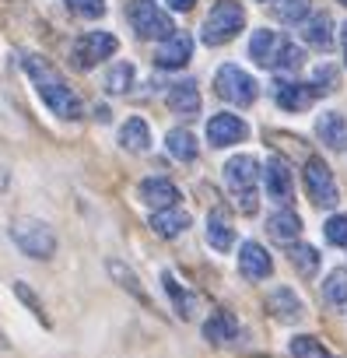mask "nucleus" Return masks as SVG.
<instances>
[{"instance_id":"1","label":"nucleus","mask_w":347,"mask_h":358,"mask_svg":"<svg viewBox=\"0 0 347 358\" xmlns=\"http://www.w3.org/2000/svg\"><path fill=\"white\" fill-rule=\"evenodd\" d=\"M25 74L32 78L36 92L43 95V102L50 106V113H57L60 120H81L84 106L81 99L67 88V81L57 74L53 64H46L43 57H25Z\"/></svg>"},{"instance_id":"2","label":"nucleus","mask_w":347,"mask_h":358,"mask_svg":"<svg viewBox=\"0 0 347 358\" xmlns=\"http://www.w3.org/2000/svg\"><path fill=\"white\" fill-rule=\"evenodd\" d=\"M260 162L253 155H235L228 165H225V183L235 197V208L242 215H256L260 201H256V179H260Z\"/></svg>"},{"instance_id":"3","label":"nucleus","mask_w":347,"mask_h":358,"mask_svg":"<svg viewBox=\"0 0 347 358\" xmlns=\"http://www.w3.org/2000/svg\"><path fill=\"white\" fill-rule=\"evenodd\" d=\"M242 29H246V11L239 8V0H218L207 15V22H204V29H200V36H204L207 46H225Z\"/></svg>"},{"instance_id":"4","label":"nucleus","mask_w":347,"mask_h":358,"mask_svg":"<svg viewBox=\"0 0 347 358\" xmlns=\"http://www.w3.org/2000/svg\"><path fill=\"white\" fill-rule=\"evenodd\" d=\"M11 239H15V246L25 257H36V260H50L57 253V232L46 222H39V218L11 225Z\"/></svg>"},{"instance_id":"5","label":"nucleus","mask_w":347,"mask_h":358,"mask_svg":"<svg viewBox=\"0 0 347 358\" xmlns=\"http://www.w3.org/2000/svg\"><path fill=\"white\" fill-rule=\"evenodd\" d=\"M126 18H130V25L140 39H168L172 32H176L172 18L154 4V0H133V4L126 8Z\"/></svg>"},{"instance_id":"6","label":"nucleus","mask_w":347,"mask_h":358,"mask_svg":"<svg viewBox=\"0 0 347 358\" xmlns=\"http://www.w3.org/2000/svg\"><path fill=\"white\" fill-rule=\"evenodd\" d=\"M214 88H218V95H221L225 102H232V106H253L256 95H260L256 81H253L242 67H235V64H225V67L218 71Z\"/></svg>"},{"instance_id":"7","label":"nucleus","mask_w":347,"mask_h":358,"mask_svg":"<svg viewBox=\"0 0 347 358\" xmlns=\"http://www.w3.org/2000/svg\"><path fill=\"white\" fill-rule=\"evenodd\" d=\"M305 190L312 197V204L319 208H337L340 201V190H337V179L330 172V165L323 158H309L305 162Z\"/></svg>"},{"instance_id":"8","label":"nucleus","mask_w":347,"mask_h":358,"mask_svg":"<svg viewBox=\"0 0 347 358\" xmlns=\"http://www.w3.org/2000/svg\"><path fill=\"white\" fill-rule=\"evenodd\" d=\"M116 50H119V39H116V36H109V32H88V36H81V39L74 43L71 57H74V64H77L81 71H91L95 64H102V60L112 57Z\"/></svg>"},{"instance_id":"9","label":"nucleus","mask_w":347,"mask_h":358,"mask_svg":"<svg viewBox=\"0 0 347 358\" xmlns=\"http://www.w3.org/2000/svg\"><path fill=\"white\" fill-rule=\"evenodd\" d=\"M190 57H193V36H190V32H172V36L158 46L154 64H158V67H168V71H176V67H186Z\"/></svg>"},{"instance_id":"10","label":"nucleus","mask_w":347,"mask_h":358,"mask_svg":"<svg viewBox=\"0 0 347 358\" xmlns=\"http://www.w3.org/2000/svg\"><path fill=\"white\" fill-rule=\"evenodd\" d=\"M246 134H249V127H246L235 113H218V116H211V123H207V141H211L214 148L239 144V141H246Z\"/></svg>"},{"instance_id":"11","label":"nucleus","mask_w":347,"mask_h":358,"mask_svg":"<svg viewBox=\"0 0 347 358\" xmlns=\"http://www.w3.org/2000/svg\"><path fill=\"white\" fill-rule=\"evenodd\" d=\"M270 271H274L270 253L260 243H242V250H239V274L246 281H263V278H270Z\"/></svg>"},{"instance_id":"12","label":"nucleus","mask_w":347,"mask_h":358,"mask_svg":"<svg viewBox=\"0 0 347 358\" xmlns=\"http://www.w3.org/2000/svg\"><path fill=\"white\" fill-rule=\"evenodd\" d=\"M274 99H277V106H281L284 113H302V109L312 106L316 88H312V85H298V81H277Z\"/></svg>"},{"instance_id":"13","label":"nucleus","mask_w":347,"mask_h":358,"mask_svg":"<svg viewBox=\"0 0 347 358\" xmlns=\"http://www.w3.org/2000/svg\"><path fill=\"white\" fill-rule=\"evenodd\" d=\"M140 201L154 211L161 208H172V204H179V187L176 183H168V179L154 176V179H144L140 183Z\"/></svg>"},{"instance_id":"14","label":"nucleus","mask_w":347,"mask_h":358,"mask_svg":"<svg viewBox=\"0 0 347 358\" xmlns=\"http://www.w3.org/2000/svg\"><path fill=\"white\" fill-rule=\"evenodd\" d=\"M316 134L330 151H347V116L340 113H323L316 120Z\"/></svg>"},{"instance_id":"15","label":"nucleus","mask_w":347,"mask_h":358,"mask_svg":"<svg viewBox=\"0 0 347 358\" xmlns=\"http://www.w3.org/2000/svg\"><path fill=\"white\" fill-rule=\"evenodd\" d=\"M168 109L176 116H197L200 113V88L197 81H176L168 88Z\"/></svg>"},{"instance_id":"16","label":"nucleus","mask_w":347,"mask_h":358,"mask_svg":"<svg viewBox=\"0 0 347 358\" xmlns=\"http://www.w3.org/2000/svg\"><path fill=\"white\" fill-rule=\"evenodd\" d=\"M151 229H154V236H161V239H176V236H183V232L190 229V215L179 211L176 204L161 208V211L151 215Z\"/></svg>"},{"instance_id":"17","label":"nucleus","mask_w":347,"mask_h":358,"mask_svg":"<svg viewBox=\"0 0 347 358\" xmlns=\"http://www.w3.org/2000/svg\"><path fill=\"white\" fill-rule=\"evenodd\" d=\"M281 43H284V36H277L270 29H256L253 39H249V57L260 67H274L277 64V53H281Z\"/></svg>"},{"instance_id":"18","label":"nucleus","mask_w":347,"mask_h":358,"mask_svg":"<svg viewBox=\"0 0 347 358\" xmlns=\"http://www.w3.org/2000/svg\"><path fill=\"white\" fill-rule=\"evenodd\" d=\"M263 179H267V194H270L277 204H288V201H291V169H288L281 158H270V162H267Z\"/></svg>"},{"instance_id":"19","label":"nucleus","mask_w":347,"mask_h":358,"mask_svg":"<svg viewBox=\"0 0 347 358\" xmlns=\"http://www.w3.org/2000/svg\"><path fill=\"white\" fill-rule=\"evenodd\" d=\"M267 309H270L281 323H295V320H302V299H298L291 288H274V292L267 295Z\"/></svg>"},{"instance_id":"20","label":"nucleus","mask_w":347,"mask_h":358,"mask_svg":"<svg viewBox=\"0 0 347 358\" xmlns=\"http://www.w3.org/2000/svg\"><path fill=\"white\" fill-rule=\"evenodd\" d=\"M204 337H207L211 344H228V341L239 337V320H235L228 309H218V313H211V320L204 323Z\"/></svg>"},{"instance_id":"21","label":"nucleus","mask_w":347,"mask_h":358,"mask_svg":"<svg viewBox=\"0 0 347 358\" xmlns=\"http://www.w3.org/2000/svg\"><path fill=\"white\" fill-rule=\"evenodd\" d=\"M119 144H123L126 151H133V155L147 151V148H151V127H147L140 116L126 120V123L119 127Z\"/></svg>"},{"instance_id":"22","label":"nucleus","mask_w":347,"mask_h":358,"mask_svg":"<svg viewBox=\"0 0 347 358\" xmlns=\"http://www.w3.org/2000/svg\"><path fill=\"white\" fill-rule=\"evenodd\" d=\"M267 232H270L277 243H295V239L302 236V218L284 208V211H277V215L267 218Z\"/></svg>"},{"instance_id":"23","label":"nucleus","mask_w":347,"mask_h":358,"mask_svg":"<svg viewBox=\"0 0 347 358\" xmlns=\"http://www.w3.org/2000/svg\"><path fill=\"white\" fill-rule=\"evenodd\" d=\"M207 243H211L218 253H228V250L235 246V229L228 225V218H225L221 211H211V218H207Z\"/></svg>"},{"instance_id":"24","label":"nucleus","mask_w":347,"mask_h":358,"mask_svg":"<svg viewBox=\"0 0 347 358\" xmlns=\"http://www.w3.org/2000/svg\"><path fill=\"white\" fill-rule=\"evenodd\" d=\"M302 36H305V43H309V46L330 50V46H333V22H330V15H312V18L305 22Z\"/></svg>"},{"instance_id":"25","label":"nucleus","mask_w":347,"mask_h":358,"mask_svg":"<svg viewBox=\"0 0 347 358\" xmlns=\"http://www.w3.org/2000/svg\"><path fill=\"white\" fill-rule=\"evenodd\" d=\"M161 285H165V292L172 295V302H176V313H179L183 320H190V316H193V309H197V295H193V292H186V288H183L176 278H172L168 271L161 274Z\"/></svg>"},{"instance_id":"26","label":"nucleus","mask_w":347,"mask_h":358,"mask_svg":"<svg viewBox=\"0 0 347 358\" xmlns=\"http://www.w3.org/2000/svg\"><path fill=\"white\" fill-rule=\"evenodd\" d=\"M165 148H168L172 158H179V162H193L197 158V137L190 130H168Z\"/></svg>"},{"instance_id":"27","label":"nucleus","mask_w":347,"mask_h":358,"mask_svg":"<svg viewBox=\"0 0 347 358\" xmlns=\"http://www.w3.org/2000/svg\"><path fill=\"white\" fill-rule=\"evenodd\" d=\"M288 260H291V267H295L302 278H316V271H319V253H316V246L298 243V246L288 250Z\"/></svg>"},{"instance_id":"28","label":"nucleus","mask_w":347,"mask_h":358,"mask_svg":"<svg viewBox=\"0 0 347 358\" xmlns=\"http://www.w3.org/2000/svg\"><path fill=\"white\" fill-rule=\"evenodd\" d=\"M323 299L330 306H347V267L330 271V278L323 281Z\"/></svg>"},{"instance_id":"29","label":"nucleus","mask_w":347,"mask_h":358,"mask_svg":"<svg viewBox=\"0 0 347 358\" xmlns=\"http://www.w3.org/2000/svg\"><path fill=\"white\" fill-rule=\"evenodd\" d=\"M274 11H277L281 22L295 25V22H305V15H309V0H274Z\"/></svg>"},{"instance_id":"30","label":"nucleus","mask_w":347,"mask_h":358,"mask_svg":"<svg viewBox=\"0 0 347 358\" xmlns=\"http://www.w3.org/2000/svg\"><path fill=\"white\" fill-rule=\"evenodd\" d=\"M291 355L295 358H333L316 337H309V334H302V337H291Z\"/></svg>"},{"instance_id":"31","label":"nucleus","mask_w":347,"mask_h":358,"mask_svg":"<svg viewBox=\"0 0 347 358\" xmlns=\"http://www.w3.org/2000/svg\"><path fill=\"white\" fill-rule=\"evenodd\" d=\"M130 81H133V67L130 64H116L109 71V78H105V92L123 95V92H130Z\"/></svg>"},{"instance_id":"32","label":"nucleus","mask_w":347,"mask_h":358,"mask_svg":"<svg viewBox=\"0 0 347 358\" xmlns=\"http://www.w3.org/2000/svg\"><path fill=\"white\" fill-rule=\"evenodd\" d=\"M302 60H305V57H302V50H298L291 39H284V43H281V53H277V64H274V67H281V71H298V67H302Z\"/></svg>"},{"instance_id":"33","label":"nucleus","mask_w":347,"mask_h":358,"mask_svg":"<svg viewBox=\"0 0 347 358\" xmlns=\"http://www.w3.org/2000/svg\"><path fill=\"white\" fill-rule=\"evenodd\" d=\"M323 232H326V239H330L333 246H344V250H347V215H333V218L323 225Z\"/></svg>"},{"instance_id":"34","label":"nucleus","mask_w":347,"mask_h":358,"mask_svg":"<svg viewBox=\"0 0 347 358\" xmlns=\"http://www.w3.org/2000/svg\"><path fill=\"white\" fill-rule=\"evenodd\" d=\"M109 274H112V278H119V285H123L126 292H133L137 299H144V288L137 285V278H133V271H126V267H123L119 260H109Z\"/></svg>"},{"instance_id":"35","label":"nucleus","mask_w":347,"mask_h":358,"mask_svg":"<svg viewBox=\"0 0 347 358\" xmlns=\"http://www.w3.org/2000/svg\"><path fill=\"white\" fill-rule=\"evenodd\" d=\"M67 8L81 18H102L105 15V0H67Z\"/></svg>"},{"instance_id":"36","label":"nucleus","mask_w":347,"mask_h":358,"mask_svg":"<svg viewBox=\"0 0 347 358\" xmlns=\"http://www.w3.org/2000/svg\"><path fill=\"white\" fill-rule=\"evenodd\" d=\"M312 88H316V95H319V92H333V88H337V71H333L330 64L316 67V85H312Z\"/></svg>"},{"instance_id":"37","label":"nucleus","mask_w":347,"mask_h":358,"mask_svg":"<svg viewBox=\"0 0 347 358\" xmlns=\"http://www.w3.org/2000/svg\"><path fill=\"white\" fill-rule=\"evenodd\" d=\"M15 295H18V299H22L25 306H32V309L39 313V320H43V323H50V320H46V313H43V306H39V299H36V295H32V292H29V288H25L22 281L15 285Z\"/></svg>"},{"instance_id":"38","label":"nucleus","mask_w":347,"mask_h":358,"mask_svg":"<svg viewBox=\"0 0 347 358\" xmlns=\"http://www.w3.org/2000/svg\"><path fill=\"white\" fill-rule=\"evenodd\" d=\"M193 4H197V0H168V8H172V11H190Z\"/></svg>"},{"instance_id":"39","label":"nucleus","mask_w":347,"mask_h":358,"mask_svg":"<svg viewBox=\"0 0 347 358\" xmlns=\"http://www.w3.org/2000/svg\"><path fill=\"white\" fill-rule=\"evenodd\" d=\"M344 53H347V25H344Z\"/></svg>"},{"instance_id":"40","label":"nucleus","mask_w":347,"mask_h":358,"mask_svg":"<svg viewBox=\"0 0 347 358\" xmlns=\"http://www.w3.org/2000/svg\"><path fill=\"white\" fill-rule=\"evenodd\" d=\"M340 4H344V8H347V0H340Z\"/></svg>"}]
</instances>
